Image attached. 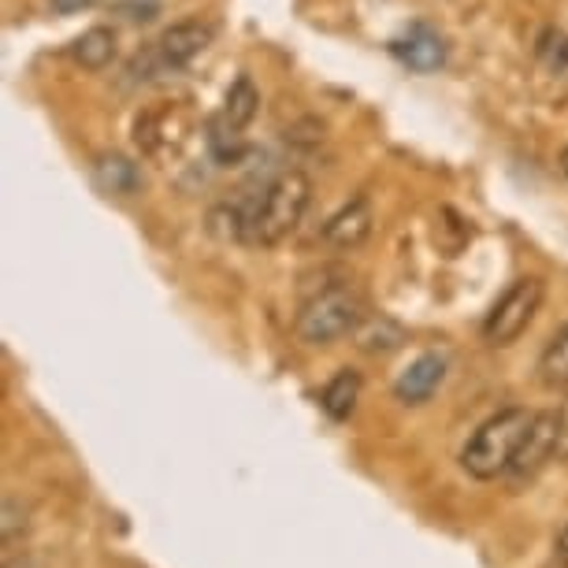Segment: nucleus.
I'll return each instance as SVG.
<instances>
[{"label":"nucleus","mask_w":568,"mask_h":568,"mask_svg":"<svg viewBox=\"0 0 568 568\" xmlns=\"http://www.w3.org/2000/svg\"><path fill=\"white\" fill-rule=\"evenodd\" d=\"M209 149L220 164H239L242 160V131L231 126L223 115H212L209 120Z\"/></svg>","instance_id":"nucleus-16"},{"label":"nucleus","mask_w":568,"mask_h":568,"mask_svg":"<svg viewBox=\"0 0 568 568\" xmlns=\"http://www.w3.org/2000/svg\"><path fill=\"white\" fill-rule=\"evenodd\" d=\"M308 201H313V179L297 168L278 171L261 194L245 197L239 205L242 209V242L261 245V250L283 245L297 227H302Z\"/></svg>","instance_id":"nucleus-1"},{"label":"nucleus","mask_w":568,"mask_h":568,"mask_svg":"<svg viewBox=\"0 0 568 568\" xmlns=\"http://www.w3.org/2000/svg\"><path fill=\"white\" fill-rule=\"evenodd\" d=\"M364 297L342 278V283L320 286L313 297H305L297 313V338L305 346H331V342L353 335L364 324Z\"/></svg>","instance_id":"nucleus-3"},{"label":"nucleus","mask_w":568,"mask_h":568,"mask_svg":"<svg viewBox=\"0 0 568 568\" xmlns=\"http://www.w3.org/2000/svg\"><path fill=\"white\" fill-rule=\"evenodd\" d=\"M542 297H546L542 278H535V275L517 278V283H513L509 291L498 297L495 308H490L487 320H484V342H487V346H495V349L513 346V342H517L524 331L531 327V320H535V313H539Z\"/></svg>","instance_id":"nucleus-5"},{"label":"nucleus","mask_w":568,"mask_h":568,"mask_svg":"<svg viewBox=\"0 0 568 568\" xmlns=\"http://www.w3.org/2000/svg\"><path fill=\"white\" fill-rule=\"evenodd\" d=\"M535 52H539V60L546 63V71H554L557 79H568V34L557 27H546L539 34V45H535Z\"/></svg>","instance_id":"nucleus-17"},{"label":"nucleus","mask_w":568,"mask_h":568,"mask_svg":"<svg viewBox=\"0 0 568 568\" xmlns=\"http://www.w3.org/2000/svg\"><path fill=\"white\" fill-rule=\"evenodd\" d=\"M535 372H539V383L546 390H568V324L557 331V335L546 342V349L539 353V364H535Z\"/></svg>","instance_id":"nucleus-14"},{"label":"nucleus","mask_w":568,"mask_h":568,"mask_svg":"<svg viewBox=\"0 0 568 568\" xmlns=\"http://www.w3.org/2000/svg\"><path fill=\"white\" fill-rule=\"evenodd\" d=\"M394 57H398L409 71H420V74H432L446 63V41L438 30H432L427 23H413L405 34L394 41Z\"/></svg>","instance_id":"nucleus-9"},{"label":"nucleus","mask_w":568,"mask_h":568,"mask_svg":"<svg viewBox=\"0 0 568 568\" xmlns=\"http://www.w3.org/2000/svg\"><path fill=\"white\" fill-rule=\"evenodd\" d=\"M52 4V12H60V16H79V12H90L98 0H49Z\"/></svg>","instance_id":"nucleus-20"},{"label":"nucleus","mask_w":568,"mask_h":568,"mask_svg":"<svg viewBox=\"0 0 568 568\" xmlns=\"http://www.w3.org/2000/svg\"><path fill=\"white\" fill-rule=\"evenodd\" d=\"M212 34H216V30H212L209 23H201V19L171 23L153 45H149L145 52H138V57L126 63V79L153 82V79H164V74H179L182 68H190V63L212 45Z\"/></svg>","instance_id":"nucleus-4"},{"label":"nucleus","mask_w":568,"mask_h":568,"mask_svg":"<svg viewBox=\"0 0 568 568\" xmlns=\"http://www.w3.org/2000/svg\"><path fill=\"white\" fill-rule=\"evenodd\" d=\"M357 402H361V375L353 368H342L324 387V394H320V405H324L331 420H349Z\"/></svg>","instance_id":"nucleus-13"},{"label":"nucleus","mask_w":568,"mask_h":568,"mask_svg":"<svg viewBox=\"0 0 568 568\" xmlns=\"http://www.w3.org/2000/svg\"><path fill=\"white\" fill-rule=\"evenodd\" d=\"M561 171H565V179H568V145L561 149Z\"/></svg>","instance_id":"nucleus-24"},{"label":"nucleus","mask_w":568,"mask_h":568,"mask_svg":"<svg viewBox=\"0 0 568 568\" xmlns=\"http://www.w3.org/2000/svg\"><path fill=\"white\" fill-rule=\"evenodd\" d=\"M557 413H561V443H557V460H568V402Z\"/></svg>","instance_id":"nucleus-21"},{"label":"nucleus","mask_w":568,"mask_h":568,"mask_svg":"<svg viewBox=\"0 0 568 568\" xmlns=\"http://www.w3.org/2000/svg\"><path fill=\"white\" fill-rule=\"evenodd\" d=\"M4 568H38L34 561H27V557H19V561H8Z\"/></svg>","instance_id":"nucleus-23"},{"label":"nucleus","mask_w":568,"mask_h":568,"mask_svg":"<svg viewBox=\"0 0 568 568\" xmlns=\"http://www.w3.org/2000/svg\"><path fill=\"white\" fill-rule=\"evenodd\" d=\"M115 12L126 16L131 23H149V19L160 16V4H156V0H120V4H115Z\"/></svg>","instance_id":"nucleus-19"},{"label":"nucleus","mask_w":568,"mask_h":568,"mask_svg":"<svg viewBox=\"0 0 568 568\" xmlns=\"http://www.w3.org/2000/svg\"><path fill=\"white\" fill-rule=\"evenodd\" d=\"M554 554H557V561L568 565V524L561 531H557V539H554Z\"/></svg>","instance_id":"nucleus-22"},{"label":"nucleus","mask_w":568,"mask_h":568,"mask_svg":"<svg viewBox=\"0 0 568 568\" xmlns=\"http://www.w3.org/2000/svg\"><path fill=\"white\" fill-rule=\"evenodd\" d=\"M353 338H357V346L364 353H394L402 349L405 327L394 324L390 316H364V324L353 331Z\"/></svg>","instance_id":"nucleus-15"},{"label":"nucleus","mask_w":568,"mask_h":568,"mask_svg":"<svg viewBox=\"0 0 568 568\" xmlns=\"http://www.w3.org/2000/svg\"><path fill=\"white\" fill-rule=\"evenodd\" d=\"M256 112H261V90H256V82L250 79V74H239V79L231 82L227 98H223V109L220 115L227 120L231 126H239V131H245Z\"/></svg>","instance_id":"nucleus-12"},{"label":"nucleus","mask_w":568,"mask_h":568,"mask_svg":"<svg viewBox=\"0 0 568 568\" xmlns=\"http://www.w3.org/2000/svg\"><path fill=\"white\" fill-rule=\"evenodd\" d=\"M71 60L85 71H104L115 60V30L90 27L71 41Z\"/></svg>","instance_id":"nucleus-11"},{"label":"nucleus","mask_w":568,"mask_h":568,"mask_svg":"<svg viewBox=\"0 0 568 568\" xmlns=\"http://www.w3.org/2000/svg\"><path fill=\"white\" fill-rule=\"evenodd\" d=\"M27 531V509L19 506V501L8 495L4 498V524H0V539H4V546L16 542V535Z\"/></svg>","instance_id":"nucleus-18"},{"label":"nucleus","mask_w":568,"mask_h":568,"mask_svg":"<svg viewBox=\"0 0 568 568\" xmlns=\"http://www.w3.org/2000/svg\"><path fill=\"white\" fill-rule=\"evenodd\" d=\"M535 420V413L520 409V405H509V409L495 413L490 420L476 427V435L468 438L465 449H460V468L468 471L471 479H498L506 476L513 457L528 435V427Z\"/></svg>","instance_id":"nucleus-2"},{"label":"nucleus","mask_w":568,"mask_h":568,"mask_svg":"<svg viewBox=\"0 0 568 568\" xmlns=\"http://www.w3.org/2000/svg\"><path fill=\"white\" fill-rule=\"evenodd\" d=\"M372 227H375L372 201H368V194H357L324 223V242L331 245V250L349 253V250H357V245L368 242Z\"/></svg>","instance_id":"nucleus-7"},{"label":"nucleus","mask_w":568,"mask_h":568,"mask_svg":"<svg viewBox=\"0 0 568 568\" xmlns=\"http://www.w3.org/2000/svg\"><path fill=\"white\" fill-rule=\"evenodd\" d=\"M90 175H93V186H98L101 194H109V197H134L138 190H142V182H145L142 168H138L134 160L123 156V153L93 156Z\"/></svg>","instance_id":"nucleus-10"},{"label":"nucleus","mask_w":568,"mask_h":568,"mask_svg":"<svg viewBox=\"0 0 568 568\" xmlns=\"http://www.w3.org/2000/svg\"><path fill=\"white\" fill-rule=\"evenodd\" d=\"M446 379V357L443 353H420L398 379H394V398L402 405H424Z\"/></svg>","instance_id":"nucleus-8"},{"label":"nucleus","mask_w":568,"mask_h":568,"mask_svg":"<svg viewBox=\"0 0 568 568\" xmlns=\"http://www.w3.org/2000/svg\"><path fill=\"white\" fill-rule=\"evenodd\" d=\"M557 443H561V413L557 409L535 413V420L528 427V435H524V443L517 449V457H513L506 476L513 484H524V479L539 476V471L557 457Z\"/></svg>","instance_id":"nucleus-6"}]
</instances>
